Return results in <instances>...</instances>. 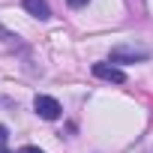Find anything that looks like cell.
Here are the masks:
<instances>
[{
	"label": "cell",
	"instance_id": "4",
	"mask_svg": "<svg viewBox=\"0 0 153 153\" xmlns=\"http://www.w3.org/2000/svg\"><path fill=\"white\" fill-rule=\"evenodd\" d=\"M21 6H24L33 18H39V21H48V18H51V6H48V0H21Z\"/></svg>",
	"mask_w": 153,
	"mask_h": 153
},
{
	"label": "cell",
	"instance_id": "7",
	"mask_svg": "<svg viewBox=\"0 0 153 153\" xmlns=\"http://www.w3.org/2000/svg\"><path fill=\"white\" fill-rule=\"evenodd\" d=\"M6 138H9V129H6L3 123H0V144H6Z\"/></svg>",
	"mask_w": 153,
	"mask_h": 153
},
{
	"label": "cell",
	"instance_id": "2",
	"mask_svg": "<svg viewBox=\"0 0 153 153\" xmlns=\"http://www.w3.org/2000/svg\"><path fill=\"white\" fill-rule=\"evenodd\" d=\"M33 108H36V114L42 117V120H57L60 117V102L54 99V96H48V93H39L36 99H33Z\"/></svg>",
	"mask_w": 153,
	"mask_h": 153
},
{
	"label": "cell",
	"instance_id": "8",
	"mask_svg": "<svg viewBox=\"0 0 153 153\" xmlns=\"http://www.w3.org/2000/svg\"><path fill=\"white\" fill-rule=\"evenodd\" d=\"M0 153H9V150H6V144H0Z\"/></svg>",
	"mask_w": 153,
	"mask_h": 153
},
{
	"label": "cell",
	"instance_id": "6",
	"mask_svg": "<svg viewBox=\"0 0 153 153\" xmlns=\"http://www.w3.org/2000/svg\"><path fill=\"white\" fill-rule=\"evenodd\" d=\"M18 153H45V150H39V147H33V144H27V147H21Z\"/></svg>",
	"mask_w": 153,
	"mask_h": 153
},
{
	"label": "cell",
	"instance_id": "1",
	"mask_svg": "<svg viewBox=\"0 0 153 153\" xmlns=\"http://www.w3.org/2000/svg\"><path fill=\"white\" fill-rule=\"evenodd\" d=\"M150 60V48L138 42H123L111 48V63H144Z\"/></svg>",
	"mask_w": 153,
	"mask_h": 153
},
{
	"label": "cell",
	"instance_id": "3",
	"mask_svg": "<svg viewBox=\"0 0 153 153\" xmlns=\"http://www.w3.org/2000/svg\"><path fill=\"white\" fill-rule=\"evenodd\" d=\"M93 75L102 81H111V84H123L126 81V72L114 63H93Z\"/></svg>",
	"mask_w": 153,
	"mask_h": 153
},
{
	"label": "cell",
	"instance_id": "5",
	"mask_svg": "<svg viewBox=\"0 0 153 153\" xmlns=\"http://www.w3.org/2000/svg\"><path fill=\"white\" fill-rule=\"evenodd\" d=\"M66 3H69L72 9H81V6H87V3H90V0H66Z\"/></svg>",
	"mask_w": 153,
	"mask_h": 153
}]
</instances>
